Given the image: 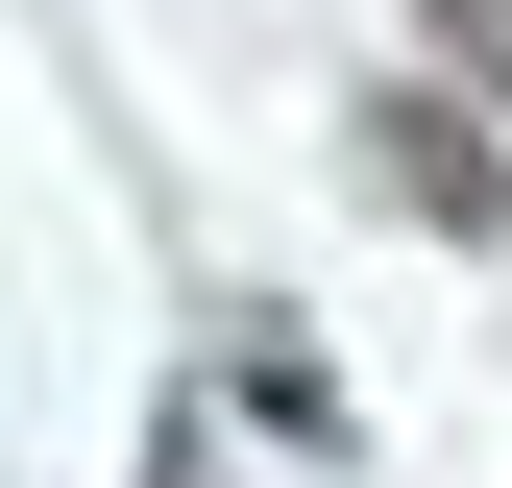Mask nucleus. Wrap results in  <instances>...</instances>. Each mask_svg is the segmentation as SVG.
<instances>
[{
    "mask_svg": "<svg viewBox=\"0 0 512 488\" xmlns=\"http://www.w3.org/2000/svg\"><path fill=\"white\" fill-rule=\"evenodd\" d=\"M366 147H391V196H415L439 244H512V147H488L464 98H391V122H366Z\"/></svg>",
    "mask_w": 512,
    "mask_h": 488,
    "instance_id": "nucleus-1",
    "label": "nucleus"
},
{
    "mask_svg": "<svg viewBox=\"0 0 512 488\" xmlns=\"http://www.w3.org/2000/svg\"><path fill=\"white\" fill-rule=\"evenodd\" d=\"M415 25H439V74H464V98H512V0H415Z\"/></svg>",
    "mask_w": 512,
    "mask_h": 488,
    "instance_id": "nucleus-2",
    "label": "nucleus"
}]
</instances>
